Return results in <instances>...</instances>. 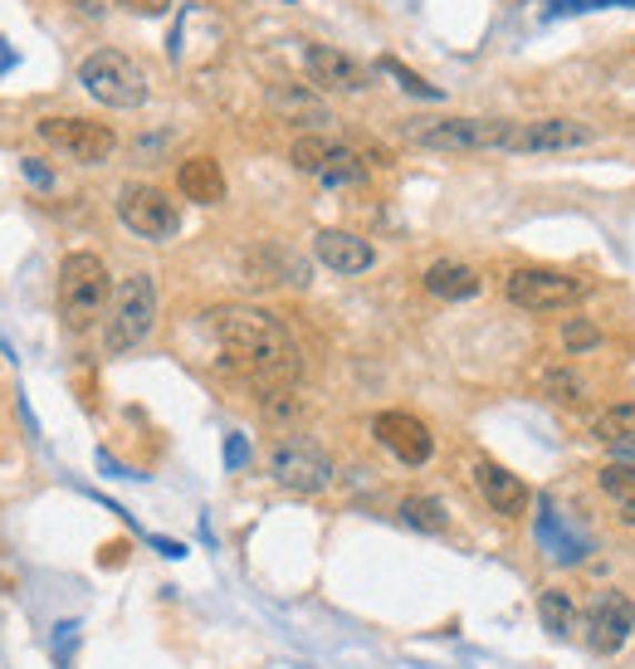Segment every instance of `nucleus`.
<instances>
[{
  "instance_id": "7ed1b4c3",
  "label": "nucleus",
  "mask_w": 635,
  "mask_h": 669,
  "mask_svg": "<svg viewBox=\"0 0 635 669\" xmlns=\"http://www.w3.org/2000/svg\"><path fill=\"white\" fill-rule=\"evenodd\" d=\"M406 142L425 152H508V118H415L406 122Z\"/></svg>"
},
{
  "instance_id": "5701e85b",
  "label": "nucleus",
  "mask_w": 635,
  "mask_h": 669,
  "mask_svg": "<svg viewBox=\"0 0 635 669\" xmlns=\"http://www.w3.org/2000/svg\"><path fill=\"white\" fill-rule=\"evenodd\" d=\"M401 523L421 528V532H445L450 513H445V503H440V499H431V493H411V499H401Z\"/></svg>"
},
{
  "instance_id": "dca6fc26",
  "label": "nucleus",
  "mask_w": 635,
  "mask_h": 669,
  "mask_svg": "<svg viewBox=\"0 0 635 669\" xmlns=\"http://www.w3.org/2000/svg\"><path fill=\"white\" fill-rule=\"evenodd\" d=\"M177 191L195 206H215L225 201V171H220L215 157H187L177 167Z\"/></svg>"
},
{
  "instance_id": "b1692460",
  "label": "nucleus",
  "mask_w": 635,
  "mask_h": 669,
  "mask_svg": "<svg viewBox=\"0 0 635 669\" xmlns=\"http://www.w3.org/2000/svg\"><path fill=\"white\" fill-rule=\"evenodd\" d=\"M362 177H366L362 152H352V147L333 142V152H327V162H323V171H318V181H327V186H352V181H362Z\"/></svg>"
},
{
  "instance_id": "1a4fd4ad",
  "label": "nucleus",
  "mask_w": 635,
  "mask_h": 669,
  "mask_svg": "<svg viewBox=\"0 0 635 669\" xmlns=\"http://www.w3.org/2000/svg\"><path fill=\"white\" fill-rule=\"evenodd\" d=\"M269 475H274V485L289 489V493H323L333 485L327 455L313 450V445H303V440H279L274 450H269Z\"/></svg>"
},
{
  "instance_id": "ddd939ff",
  "label": "nucleus",
  "mask_w": 635,
  "mask_h": 669,
  "mask_svg": "<svg viewBox=\"0 0 635 669\" xmlns=\"http://www.w3.org/2000/svg\"><path fill=\"white\" fill-rule=\"evenodd\" d=\"M372 436L396 455L401 465H425L435 455V436L425 420H415L411 411H382L372 420Z\"/></svg>"
},
{
  "instance_id": "393cba45",
  "label": "nucleus",
  "mask_w": 635,
  "mask_h": 669,
  "mask_svg": "<svg viewBox=\"0 0 635 669\" xmlns=\"http://www.w3.org/2000/svg\"><path fill=\"white\" fill-rule=\"evenodd\" d=\"M269 103L279 108L284 118H309V122H327V108L318 103V98H309L303 89H284V83H274L269 89Z\"/></svg>"
},
{
  "instance_id": "a211bd4d",
  "label": "nucleus",
  "mask_w": 635,
  "mask_h": 669,
  "mask_svg": "<svg viewBox=\"0 0 635 669\" xmlns=\"http://www.w3.org/2000/svg\"><path fill=\"white\" fill-rule=\"evenodd\" d=\"M425 289L435 293V299H474L480 293V274H474L470 264H460V259H440V264L425 269Z\"/></svg>"
},
{
  "instance_id": "9d476101",
  "label": "nucleus",
  "mask_w": 635,
  "mask_h": 669,
  "mask_svg": "<svg viewBox=\"0 0 635 669\" xmlns=\"http://www.w3.org/2000/svg\"><path fill=\"white\" fill-rule=\"evenodd\" d=\"M635 630V601L626 591H602L582 616V636L596 655H616Z\"/></svg>"
},
{
  "instance_id": "4468645a",
  "label": "nucleus",
  "mask_w": 635,
  "mask_h": 669,
  "mask_svg": "<svg viewBox=\"0 0 635 669\" xmlns=\"http://www.w3.org/2000/svg\"><path fill=\"white\" fill-rule=\"evenodd\" d=\"M474 489H480V499L494 508V513H504V518H518L523 508L533 503L528 485H523L518 475H508L504 465H494V460H480V465H474Z\"/></svg>"
},
{
  "instance_id": "2f4dec72",
  "label": "nucleus",
  "mask_w": 635,
  "mask_h": 669,
  "mask_svg": "<svg viewBox=\"0 0 635 669\" xmlns=\"http://www.w3.org/2000/svg\"><path fill=\"white\" fill-rule=\"evenodd\" d=\"M24 177H30L34 186H54V171H49L40 157H24Z\"/></svg>"
},
{
  "instance_id": "20e7f679",
  "label": "nucleus",
  "mask_w": 635,
  "mask_h": 669,
  "mask_svg": "<svg viewBox=\"0 0 635 669\" xmlns=\"http://www.w3.org/2000/svg\"><path fill=\"white\" fill-rule=\"evenodd\" d=\"M157 323V279L152 274H128L113 289L103 318V347L108 352H132L147 342V332Z\"/></svg>"
},
{
  "instance_id": "c756f323",
  "label": "nucleus",
  "mask_w": 635,
  "mask_h": 669,
  "mask_svg": "<svg viewBox=\"0 0 635 669\" xmlns=\"http://www.w3.org/2000/svg\"><path fill=\"white\" fill-rule=\"evenodd\" d=\"M602 6H635V0H553V6H547V20L586 16V10H602Z\"/></svg>"
},
{
  "instance_id": "a878e982",
  "label": "nucleus",
  "mask_w": 635,
  "mask_h": 669,
  "mask_svg": "<svg viewBox=\"0 0 635 669\" xmlns=\"http://www.w3.org/2000/svg\"><path fill=\"white\" fill-rule=\"evenodd\" d=\"M327 152H333V142L318 138V132H303V138L289 147V162L299 167V171H313V177H318V171H323V162H327Z\"/></svg>"
},
{
  "instance_id": "f03ea898",
  "label": "nucleus",
  "mask_w": 635,
  "mask_h": 669,
  "mask_svg": "<svg viewBox=\"0 0 635 669\" xmlns=\"http://www.w3.org/2000/svg\"><path fill=\"white\" fill-rule=\"evenodd\" d=\"M108 303H113V279H108V264L89 250L69 254L59 264V313L73 332H89L98 318H108Z\"/></svg>"
},
{
  "instance_id": "bb28decb",
  "label": "nucleus",
  "mask_w": 635,
  "mask_h": 669,
  "mask_svg": "<svg viewBox=\"0 0 635 669\" xmlns=\"http://www.w3.org/2000/svg\"><path fill=\"white\" fill-rule=\"evenodd\" d=\"M537 387H543V396H553V401H582V377L572 367H547L543 377H537Z\"/></svg>"
},
{
  "instance_id": "4be33fe9",
  "label": "nucleus",
  "mask_w": 635,
  "mask_h": 669,
  "mask_svg": "<svg viewBox=\"0 0 635 669\" xmlns=\"http://www.w3.org/2000/svg\"><path fill=\"white\" fill-rule=\"evenodd\" d=\"M537 616H543V626L553 630L557 640H567V636H572V626H577V601H572V591L547 587L543 597H537Z\"/></svg>"
},
{
  "instance_id": "473e14b6",
  "label": "nucleus",
  "mask_w": 635,
  "mask_h": 669,
  "mask_svg": "<svg viewBox=\"0 0 635 669\" xmlns=\"http://www.w3.org/2000/svg\"><path fill=\"white\" fill-rule=\"evenodd\" d=\"M128 10H138V16H162V10H171V0H122Z\"/></svg>"
},
{
  "instance_id": "9b49d317",
  "label": "nucleus",
  "mask_w": 635,
  "mask_h": 669,
  "mask_svg": "<svg viewBox=\"0 0 635 669\" xmlns=\"http://www.w3.org/2000/svg\"><path fill=\"white\" fill-rule=\"evenodd\" d=\"M596 132L577 118H533V122H513L508 132V152H572L586 147Z\"/></svg>"
},
{
  "instance_id": "aec40b11",
  "label": "nucleus",
  "mask_w": 635,
  "mask_h": 669,
  "mask_svg": "<svg viewBox=\"0 0 635 669\" xmlns=\"http://www.w3.org/2000/svg\"><path fill=\"white\" fill-rule=\"evenodd\" d=\"M250 274L254 283H309V269H303V259H293L284 250H264L250 259Z\"/></svg>"
},
{
  "instance_id": "f3484780",
  "label": "nucleus",
  "mask_w": 635,
  "mask_h": 669,
  "mask_svg": "<svg viewBox=\"0 0 635 669\" xmlns=\"http://www.w3.org/2000/svg\"><path fill=\"white\" fill-rule=\"evenodd\" d=\"M537 538H543L547 557H553V562H562V567H572V562H582V557H586V542H582L572 528H562L553 499H537Z\"/></svg>"
},
{
  "instance_id": "f8f14e48",
  "label": "nucleus",
  "mask_w": 635,
  "mask_h": 669,
  "mask_svg": "<svg viewBox=\"0 0 635 669\" xmlns=\"http://www.w3.org/2000/svg\"><path fill=\"white\" fill-rule=\"evenodd\" d=\"M303 69H309V83L323 93H362L366 89V73L352 54H342L333 44H303Z\"/></svg>"
},
{
  "instance_id": "39448f33",
  "label": "nucleus",
  "mask_w": 635,
  "mask_h": 669,
  "mask_svg": "<svg viewBox=\"0 0 635 669\" xmlns=\"http://www.w3.org/2000/svg\"><path fill=\"white\" fill-rule=\"evenodd\" d=\"M79 83L103 108H142L147 103V73L138 59H128L122 49H93L79 64Z\"/></svg>"
},
{
  "instance_id": "f257e3e1",
  "label": "nucleus",
  "mask_w": 635,
  "mask_h": 669,
  "mask_svg": "<svg viewBox=\"0 0 635 669\" xmlns=\"http://www.w3.org/2000/svg\"><path fill=\"white\" fill-rule=\"evenodd\" d=\"M205 328L215 332L220 352H225L230 367H240L244 377L264 381V387H279L299 371V352H293V338L284 332L274 313L250 303H220L205 313Z\"/></svg>"
},
{
  "instance_id": "423d86ee",
  "label": "nucleus",
  "mask_w": 635,
  "mask_h": 669,
  "mask_svg": "<svg viewBox=\"0 0 635 669\" xmlns=\"http://www.w3.org/2000/svg\"><path fill=\"white\" fill-rule=\"evenodd\" d=\"M508 299L523 313H562V308L586 299V283L577 274H562V269H513Z\"/></svg>"
},
{
  "instance_id": "7c9ffc66",
  "label": "nucleus",
  "mask_w": 635,
  "mask_h": 669,
  "mask_svg": "<svg viewBox=\"0 0 635 669\" xmlns=\"http://www.w3.org/2000/svg\"><path fill=\"white\" fill-rule=\"evenodd\" d=\"M244 465H250V440L225 436V469H244Z\"/></svg>"
},
{
  "instance_id": "6e6552de",
  "label": "nucleus",
  "mask_w": 635,
  "mask_h": 669,
  "mask_svg": "<svg viewBox=\"0 0 635 669\" xmlns=\"http://www.w3.org/2000/svg\"><path fill=\"white\" fill-rule=\"evenodd\" d=\"M118 220L142 240H171L181 230V210L157 186H122L118 191Z\"/></svg>"
},
{
  "instance_id": "0eeeda50",
  "label": "nucleus",
  "mask_w": 635,
  "mask_h": 669,
  "mask_svg": "<svg viewBox=\"0 0 635 669\" xmlns=\"http://www.w3.org/2000/svg\"><path fill=\"white\" fill-rule=\"evenodd\" d=\"M34 132L54 147V152H64L73 157V162H83V167H98V162H108L113 157V128L108 122H93V118H40L34 122Z\"/></svg>"
},
{
  "instance_id": "c85d7f7f",
  "label": "nucleus",
  "mask_w": 635,
  "mask_h": 669,
  "mask_svg": "<svg viewBox=\"0 0 635 669\" xmlns=\"http://www.w3.org/2000/svg\"><path fill=\"white\" fill-rule=\"evenodd\" d=\"M562 347H567L572 357L596 352V347H602V328L586 323V318H567V323H562Z\"/></svg>"
},
{
  "instance_id": "412c9836",
  "label": "nucleus",
  "mask_w": 635,
  "mask_h": 669,
  "mask_svg": "<svg viewBox=\"0 0 635 669\" xmlns=\"http://www.w3.org/2000/svg\"><path fill=\"white\" fill-rule=\"evenodd\" d=\"M596 485H602V493H611V503L621 508V523L635 528V465H606L602 475H596Z\"/></svg>"
},
{
  "instance_id": "cd10ccee",
  "label": "nucleus",
  "mask_w": 635,
  "mask_h": 669,
  "mask_svg": "<svg viewBox=\"0 0 635 669\" xmlns=\"http://www.w3.org/2000/svg\"><path fill=\"white\" fill-rule=\"evenodd\" d=\"M376 69H382V73H391V79H396L401 83V89H406V93H415V98H425V103H440V98H445V93H440L435 89V83H425L421 79V73H411L406 64H401V59H382V64H376Z\"/></svg>"
},
{
  "instance_id": "6ab92c4d",
  "label": "nucleus",
  "mask_w": 635,
  "mask_h": 669,
  "mask_svg": "<svg viewBox=\"0 0 635 669\" xmlns=\"http://www.w3.org/2000/svg\"><path fill=\"white\" fill-rule=\"evenodd\" d=\"M596 440L611 445L616 455H635V401H621L611 406V411L596 416Z\"/></svg>"
},
{
  "instance_id": "2eb2a0df",
  "label": "nucleus",
  "mask_w": 635,
  "mask_h": 669,
  "mask_svg": "<svg viewBox=\"0 0 635 669\" xmlns=\"http://www.w3.org/2000/svg\"><path fill=\"white\" fill-rule=\"evenodd\" d=\"M313 254L323 259L333 274H366L372 269V259H376V250L362 240V234H352V230H323L313 240Z\"/></svg>"
}]
</instances>
